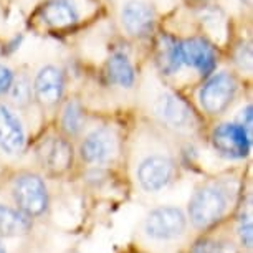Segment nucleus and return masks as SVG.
I'll return each instance as SVG.
<instances>
[{"label":"nucleus","instance_id":"1","mask_svg":"<svg viewBox=\"0 0 253 253\" xmlns=\"http://www.w3.org/2000/svg\"><path fill=\"white\" fill-rule=\"evenodd\" d=\"M228 209V194L218 184H205L189 202V218L197 230H207L220 222Z\"/></svg>","mask_w":253,"mask_h":253},{"label":"nucleus","instance_id":"2","mask_svg":"<svg viewBox=\"0 0 253 253\" xmlns=\"http://www.w3.org/2000/svg\"><path fill=\"white\" fill-rule=\"evenodd\" d=\"M12 195L17 209L28 218L40 217L48 209V190L43 179L35 174H18L13 180Z\"/></svg>","mask_w":253,"mask_h":253},{"label":"nucleus","instance_id":"3","mask_svg":"<svg viewBox=\"0 0 253 253\" xmlns=\"http://www.w3.org/2000/svg\"><path fill=\"white\" fill-rule=\"evenodd\" d=\"M187 217L177 207H157L151 210L144 220V233L151 240L167 242L184 235Z\"/></svg>","mask_w":253,"mask_h":253},{"label":"nucleus","instance_id":"4","mask_svg":"<svg viewBox=\"0 0 253 253\" xmlns=\"http://www.w3.org/2000/svg\"><path fill=\"white\" fill-rule=\"evenodd\" d=\"M215 151L228 159H243L252 147V134L245 126L237 123H223L212 132Z\"/></svg>","mask_w":253,"mask_h":253},{"label":"nucleus","instance_id":"5","mask_svg":"<svg viewBox=\"0 0 253 253\" xmlns=\"http://www.w3.org/2000/svg\"><path fill=\"white\" fill-rule=\"evenodd\" d=\"M237 93V81L232 75L218 73L212 76L200 89V104L210 114H220L230 106Z\"/></svg>","mask_w":253,"mask_h":253},{"label":"nucleus","instance_id":"6","mask_svg":"<svg viewBox=\"0 0 253 253\" xmlns=\"http://www.w3.org/2000/svg\"><path fill=\"white\" fill-rule=\"evenodd\" d=\"M137 182L146 192H159L169 185L174 175V162L167 156H147L137 166Z\"/></svg>","mask_w":253,"mask_h":253},{"label":"nucleus","instance_id":"7","mask_svg":"<svg viewBox=\"0 0 253 253\" xmlns=\"http://www.w3.org/2000/svg\"><path fill=\"white\" fill-rule=\"evenodd\" d=\"M80 154L88 164H106L116 154V137L109 127H98L84 137L80 146Z\"/></svg>","mask_w":253,"mask_h":253},{"label":"nucleus","instance_id":"8","mask_svg":"<svg viewBox=\"0 0 253 253\" xmlns=\"http://www.w3.org/2000/svg\"><path fill=\"white\" fill-rule=\"evenodd\" d=\"M37 156L43 169L61 174L68 170L73 162V147L63 137H46L38 146Z\"/></svg>","mask_w":253,"mask_h":253},{"label":"nucleus","instance_id":"9","mask_svg":"<svg viewBox=\"0 0 253 253\" xmlns=\"http://www.w3.org/2000/svg\"><path fill=\"white\" fill-rule=\"evenodd\" d=\"M156 113L169 127L185 132L194 129V114L179 96L172 93L161 94L156 103Z\"/></svg>","mask_w":253,"mask_h":253},{"label":"nucleus","instance_id":"10","mask_svg":"<svg viewBox=\"0 0 253 253\" xmlns=\"http://www.w3.org/2000/svg\"><path fill=\"white\" fill-rule=\"evenodd\" d=\"M179 48L182 65L192 66L202 76H209L215 68V50L204 38H190V40L179 42Z\"/></svg>","mask_w":253,"mask_h":253},{"label":"nucleus","instance_id":"11","mask_svg":"<svg viewBox=\"0 0 253 253\" xmlns=\"http://www.w3.org/2000/svg\"><path fill=\"white\" fill-rule=\"evenodd\" d=\"M33 89H35V94L40 103L46 104V106L56 104L61 99L65 89V80L61 70L53 65L43 66L35 76Z\"/></svg>","mask_w":253,"mask_h":253},{"label":"nucleus","instance_id":"12","mask_svg":"<svg viewBox=\"0 0 253 253\" xmlns=\"http://www.w3.org/2000/svg\"><path fill=\"white\" fill-rule=\"evenodd\" d=\"M121 20L124 28L132 37H146L154 28V13L141 0H127L123 5Z\"/></svg>","mask_w":253,"mask_h":253},{"label":"nucleus","instance_id":"13","mask_svg":"<svg viewBox=\"0 0 253 253\" xmlns=\"http://www.w3.org/2000/svg\"><path fill=\"white\" fill-rule=\"evenodd\" d=\"M25 147V132L18 118L0 104V149L10 156L20 154Z\"/></svg>","mask_w":253,"mask_h":253},{"label":"nucleus","instance_id":"14","mask_svg":"<svg viewBox=\"0 0 253 253\" xmlns=\"http://www.w3.org/2000/svg\"><path fill=\"white\" fill-rule=\"evenodd\" d=\"M42 18L46 25L55 28L70 27L78 20V10L71 0H48L42 7Z\"/></svg>","mask_w":253,"mask_h":253},{"label":"nucleus","instance_id":"15","mask_svg":"<svg viewBox=\"0 0 253 253\" xmlns=\"http://www.w3.org/2000/svg\"><path fill=\"white\" fill-rule=\"evenodd\" d=\"M106 76L111 83L123 88H131L136 80L134 68H132L129 58L121 51H116L109 56L106 63Z\"/></svg>","mask_w":253,"mask_h":253},{"label":"nucleus","instance_id":"16","mask_svg":"<svg viewBox=\"0 0 253 253\" xmlns=\"http://www.w3.org/2000/svg\"><path fill=\"white\" fill-rule=\"evenodd\" d=\"M157 65L162 73L174 75L177 73L182 66V60H180V48L179 42H175L170 37H162L157 45Z\"/></svg>","mask_w":253,"mask_h":253},{"label":"nucleus","instance_id":"17","mask_svg":"<svg viewBox=\"0 0 253 253\" xmlns=\"http://www.w3.org/2000/svg\"><path fill=\"white\" fill-rule=\"evenodd\" d=\"M30 228V220L18 209L0 205V237L23 235Z\"/></svg>","mask_w":253,"mask_h":253},{"label":"nucleus","instance_id":"18","mask_svg":"<svg viewBox=\"0 0 253 253\" xmlns=\"http://www.w3.org/2000/svg\"><path fill=\"white\" fill-rule=\"evenodd\" d=\"M61 124H63V129L68 136H76L81 132L84 124V114L78 101H70L65 106Z\"/></svg>","mask_w":253,"mask_h":253},{"label":"nucleus","instance_id":"19","mask_svg":"<svg viewBox=\"0 0 253 253\" xmlns=\"http://www.w3.org/2000/svg\"><path fill=\"white\" fill-rule=\"evenodd\" d=\"M8 94H10L12 101L18 104V106H27L32 98L30 80H28L25 75L18 76V78H13L10 88H8Z\"/></svg>","mask_w":253,"mask_h":253},{"label":"nucleus","instance_id":"20","mask_svg":"<svg viewBox=\"0 0 253 253\" xmlns=\"http://www.w3.org/2000/svg\"><path fill=\"white\" fill-rule=\"evenodd\" d=\"M252 232H253V227H252V215L250 213H245L243 212L240 217H238V222H237V237H238V242L243 248L247 250H252Z\"/></svg>","mask_w":253,"mask_h":253},{"label":"nucleus","instance_id":"21","mask_svg":"<svg viewBox=\"0 0 253 253\" xmlns=\"http://www.w3.org/2000/svg\"><path fill=\"white\" fill-rule=\"evenodd\" d=\"M189 253H225V247L212 237H202L194 243Z\"/></svg>","mask_w":253,"mask_h":253},{"label":"nucleus","instance_id":"22","mask_svg":"<svg viewBox=\"0 0 253 253\" xmlns=\"http://www.w3.org/2000/svg\"><path fill=\"white\" fill-rule=\"evenodd\" d=\"M13 81V73L12 70L5 65H0V94L7 93Z\"/></svg>","mask_w":253,"mask_h":253},{"label":"nucleus","instance_id":"23","mask_svg":"<svg viewBox=\"0 0 253 253\" xmlns=\"http://www.w3.org/2000/svg\"><path fill=\"white\" fill-rule=\"evenodd\" d=\"M0 253H7V252H5V248H3L2 243H0Z\"/></svg>","mask_w":253,"mask_h":253},{"label":"nucleus","instance_id":"24","mask_svg":"<svg viewBox=\"0 0 253 253\" xmlns=\"http://www.w3.org/2000/svg\"><path fill=\"white\" fill-rule=\"evenodd\" d=\"M242 2H247V3H250V0H242Z\"/></svg>","mask_w":253,"mask_h":253}]
</instances>
